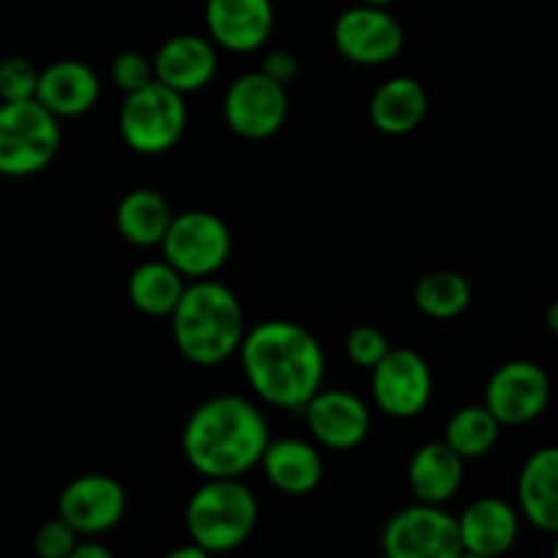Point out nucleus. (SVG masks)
<instances>
[{
  "mask_svg": "<svg viewBox=\"0 0 558 558\" xmlns=\"http://www.w3.org/2000/svg\"><path fill=\"white\" fill-rule=\"evenodd\" d=\"M238 352L251 390L270 407L303 412L325 385V349L314 332L294 322H259L254 330H245Z\"/></svg>",
  "mask_w": 558,
  "mask_h": 558,
  "instance_id": "nucleus-1",
  "label": "nucleus"
},
{
  "mask_svg": "<svg viewBox=\"0 0 558 558\" xmlns=\"http://www.w3.org/2000/svg\"><path fill=\"white\" fill-rule=\"evenodd\" d=\"M267 441L265 414L240 396L199 403L183 425V456L205 480H240L259 466Z\"/></svg>",
  "mask_w": 558,
  "mask_h": 558,
  "instance_id": "nucleus-2",
  "label": "nucleus"
},
{
  "mask_svg": "<svg viewBox=\"0 0 558 558\" xmlns=\"http://www.w3.org/2000/svg\"><path fill=\"white\" fill-rule=\"evenodd\" d=\"M169 319L178 352L202 368L227 363L238 354L245 336V316L238 294L213 278L185 283Z\"/></svg>",
  "mask_w": 558,
  "mask_h": 558,
  "instance_id": "nucleus-3",
  "label": "nucleus"
},
{
  "mask_svg": "<svg viewBox=\"0 0 558 558\" xmlns=\"http://www.w3.org/2000/svg\"><path fill=\"white\" fill-rule=\"evenodd\" d=\"M259 501L240 480H205L185 505L191 543L207 554H229L254 534Z\"/></svg>",
  "mask_w": 558,
  "mask_h": 558,
  "instance_id": "nucleus-4",
  "label": "nucleus"
},
{
  "mask_svg": "<svg viewBox=\"0 0 558 558\" xmlns=\"http://www.w3.org/2000/svg\"><path fill=\"white\" fill-rule=\"evenodd\" d=\"M63 131L60 120L31 101H0V174L33 178L58 158Z\"/></svg>",
  "mask_w": 558,
  "mask_h": 558,
  "instance_id": "nucleus-5",
  "label": "nucleus"
},
{
  "mask_svg": "<svg viewBox=\"0 0 558 558\" xmlns=\"http://www.w3.org/2000/svg\"><path fill=\"white\" fill-rule=\"evenodd\" d=\"M189 129V107L183 96L161 82L129 93L120 109V136L140 156H161L183 140Z\"/></svg>",
  "mask_w": 558,
  "mask_h": 558,
  "instance_id": "nucleus-6",
  "label": "nucleus"
},
{
  "mask_svg": "<svg viewBox=\"0 0 558 558\" xmlns=\"http://www.w3.org/2000/svg\"><path fill=\"white\" fill-rule=\"evenodd\" d=\"M161 251L163 262L189 281L213 278L232 256V229L210 210L174 213Z\"/></svg>",
  "mask_w": 558,
  "mask_h": 558,
  "instance_id": "nucleus-7",
  "label": "nucleus"
},
{
  "mask_svg": "<svg viewBox=\"0 0 558 558\" xmlns=\"http://www.w3.org/2000/svg\"><path fill=\"white\" fill-rule=\"evenodd\" d=\"M461 550L458 521L445 507L417 501L398 510L381 529L385 558H458Z\"/></svg>",
  "mask_w": 558,
  "mask_h": 558,
  "instance_id": "nucleus-8",
  "label": "nucleus"
},
{
  "mask_svg": "<svg viewBox=\"0 0 558 558\" xmlns=\"http://www.w3.org/2000/svg\"><path fill=\"white\" fill-rule=\"evenodd\" d=\"M289 118V93L265 71H248L229 85L223 120L238 136L262 142L276 136Z\"/></svg>",
  "mask_w": 558,
  "mask_h": 558,
  "instance_id": "nucleus-9",
  "label": "nucleus"
},
{
  "mask_svg": "<svg viewBox=\"0 0 558 558\" xmlns=\"http://www.w3.org/2000/svg\"><path fill=\"white\" fill-rule=\"evenodd\" d=\"M371 392L387 417L412 420L428 409L434 398V374L414 349H392L371 368Z\"/></svg>",
  "mask_w": 558,
  "mask_h": 558,
  "instance_id": "nucleus-10",
  "label": "nucleus"
},
{
  "mask_svg": "<svg viewBox=\"0 0 558 558\" xmlns=\"http://www.w3.org/2000/svg\"><path fill=\"white\" fill-rule=\"evenodd\" d=\"M407 33L387 9L352 5L332 25V44L354 65H385L401 54Z\"/></svg>",
  "mask_w": 558,
  "mask_h": 558,
  "instance_id": "nucleus-11",
  "label": "nucleus"
},
{
  "mask_svg": "<svg viewBox=\"0 0 558 558\" xmlns=\"http://www.w3.org/2000/svg\"><path fill=\"white\" fill-rule=\"evenodd\" d=\"M550 401V379L532 360H510L490 374L483 407L499 425H526L543 417Z\"/></svg>",
  "mask_w": 558,
  "mask_h": 558,
  "instance_id": "nucleus-12",
  "label": "nucleus"
},
{
  "mask_svg": "<svg viewBox=\"0 0 558 558\" xmlns=\"http://www.w3.org/2000/svg\"><path fill=\"white\" fill-rule=\"evenodd\" d=\"M129 507L125 488L109 474H82L71 480L58 496V518L76 534H104L118 526Z\"/></svg>",
  "mask_w": 558,
  "mask_h": 558,
  "instance_id": "nucleus-13",
  "label": "nucleus"
},
{
  "mask_svg": "<svg viewBox=\"0 0 558 558\" xmlns=\"http://www.w3.org/2000/svg\"><path fill=\"white\" fill-rule=\"evenodd\" d=\"M303 414L314 441L327 450H354L371 434V409L349 390H319Z\"/></svg>",
  "mask_w": 558,
  "mask_h": 558,
  "instance_id": "nucleus-14",
  "label": "nucleus"
},
{
  "mask_svg": "<svg viewBox=\"0 0 558 558\" xmlns=\"http://www.w3.org/2000/svg\"><path fill=\"white\" fill-rule=\"evenodd\" d=\"M205 25L210 41L229 52H256L276 27L272 0H205Z\"/></svg>",
  "mask_w": 558,
  "mask_h": 558,
  "instance_id": "nucleus-15",
  "label": "nucleus"
},
{
  "mask_svg": "<svg viewBox=\"0 0 558 558\" xmlns=\"http://www.w3.org/2000/svg\"><path fill=\"white\" fill-rule=\"evenodd\" d=\"M218 71V52L216 44L205 36L183 33L172 36L153 58V80L161 82L169 90L196 93L213 82Z\"/></svg>",
  "mask_w": 558,
  "mask_h": 558,
  "instance_id": "nucleus-16",
  "label": "nucleus"
},
{
  "mask_svg": "<svg viewBox=\"0 0 558 558\" xmlns=\"http://www.w3.org/2000/svg\"><path fill=\"white\" fill-rule=\"evenodd\" d=\"M458 521V537L466 554H480L490 558H501L521 534V515L515 507L496 496L472 501Z\"/></svg>",
  "mask_w": 558,
  "mask_h": 558,
  "instance_id": "nucleus-17",
  "label": "nucleus"
},
{
  "mask_svg": "<svg viewBox=\"0 0 558 558\" xmlns=\"http://www.w3.org/2000/svg\"><path fill=\"white\" fill-rule=\"evenodd\" d=\"M98 96H101V82L96 71L82 60H58L38 71L36 101L58 120L90 112Z\"/></svg>",
  "mask_w": 558,
  "mask_h": 558,
  "instance_id": "nucleus-18",
  "label": "nucleus"
},
{
  "mask_svg": "<svg viewBox=\"0 0 558 558\" xmlns=\"http://www.w3.org/2000/svg\"><path fill=\"white\" fill-rule=\"evenodd\" d=\"M267 483L287 496H308L319 488L325 477L322 452L303 439L267 441L259 458Z\"/></svg>",
  "mask_w": 558,
  "mask_h": 558,
  "instance_id": "nucleus-19",
  "label": "nucleus"
},
{
  "mask_svg": "<svg viewBox=\"0 0 558 558\" xmlns=\"http://www.w3.org/2000/svg\"><path fill=\"white\" fill-rule=\"evenodd\" d=\"M518 515L545 534L558 532V450L532 452L518 474Z\"/></svg>",
  "mask_w": 558,
  "mask_h": 558,
  "instance_id": "nucleus-20",
  "label": "nucleus"
},
{
  "mask_svg": "<svg viewBox=\"0 0 558 558\" xmlns=\"http://www.w3.org/2000/svg\"><path fill=\"white\" fill-rule=\"evenodd\" d=\"M463 469L466 461L445 439L428 441L409 461V488L420 505L445 507L461 490Z\"/></svg>",
  "mask_w": 558,
  "mask_h": 558,
  "instance_id": "nucleus-21",
  "label": "nucleus"
},
{
  "mask_svg": "<svg viewBox=\"0 0 558 558\" xmlns=\"http://www.w3.org/2000/svg\"><path fill=\"white\" fill-rule=\"evenodd\" d=\"M371 123L390 136L412 134L428 114V90L414 76H392L376 87L368 104Z\"/></svg>",
  "mask_w": 558,
  "mask_h": 558,
  "instance_id": "nucleus-22",
  "label": "nucleus"
},
{
  "mask_svg": "<svg viewBox=\"0 0 558 558\" xmlns=\"http://www.w3.org/2000/svg\"><path fill=\"white\" fill-rule=\"evenodd\" d=\"M172 216V205L161 191L134 189L120 199L114 210V227L125 243L136 248H150V245H161Z\"/></svg>",
  "mask_w": 558,
  "mask_h": 558,
  "instance_id": "nucleus-23",
  "label": "nucleus"
},
{
  "mask_svg": "<svg viewBox=\"0 0 558 558\" xmlns=\"http://www.w3.org/2000/svg\"><path fill=\"white\" fill-rule=\"evenodd\" d=\"M185 289V278L167 262H145L129 278V300L140 314L169 316Z\"/></svg>",
  "mask_w": 558,
  "mask_h": 558,
  "instance_id": "nucleus-24",
  "label": "nucleus"
},
{
  "mask_svg": "<svg viewBox=\"0 0 558 558\" xmlns=\"http://www.w3.org/2000/svg\"><path fill=\"white\" fill-rule=\"evenodd\" d=\"M501 434V425L483 403L461 407L445 428V441L463 458V461H477L485 458L496 447Z\"/></svg>",
  "mask_w": 558,
  "mask_h": 558,
  "instance_id": "nucleus-25",
  "label": "nucleus"
},
{
  "mask_svg": "<svg viewBox=\"0 0 558 558\" xmlns=\"http://www.w3.org/2000/svg\"><path fill=\"white\" fill-rule=\"evenodd\" d=\"M414 303L430 319H456L472 305V283L456 270L428 272L414 287Z\"/></svg>",
  "mask_w": 558,
  "mask_h": 558,
  "instance_id": "nucleus-26",
  "label": "nucleus"
},
{
  "mask_svg": "<svg viewBox=\"0 0 558 558\" xmlns=\"http://www.w3.org/2000/svg\"><path fill=\"white\" fill-rule=\"evenodd\" d=\"M38 69L22 54H11L0 63V101H31L36 98Z\"/></svg>",
  "mask_w": 558,
  "mask_h": 558,
  "instance_id": "nucleus-27",
  "label": "nucleus"
},
{
  "mask_svg": "<svg viewBox=\"0 0 558 558\" xmlns=\"http://www.w3.org/2000/svg\"><path fill=\"white\" fill-rule=\"evenodd\" d=\"M390 352V338L374 325L354 327L347 336V357L352 360L357 368H374L385 354Z\"/></svg>",
  "mask_w": 558,
  "mask_h": 558,
  "instance_id": "nucleus-28",
  "label": "nucleus"
},
{
  "mask_svg": "<svg viewBox=\"0 0 558 558\" xmlns=\"http://www.w3.org/2000/svg\"><path fill=\"white\" fill-rule=\"evenodd\" d=\"M109 74H112L114 87H118V90H123L125 96H129V93H134V90H140V87L150 85V82H153V60L145 58L142 52H136V49H125V52L114 54Z\"/></svg>",
  "mask_w": 558,
  "mask_h": 558,
  "instance_id": "nucleus-29",
  "label": "nucleus"
},
{
  "mask_svg": "<svg viewBox=\"0 0 558 558\" xmlns=\"http://www.w3.org/2000/svg\"><path fill=\"white\" fill-rule=\"evenodd\" d=\"M76 543H80V534L63 518H52L38 526L36 537H33V550L38 558H69Z\"/></svg>",
  "mask_w": 558,
  "mask_h": 558,
  "instance_id": "nucleus-30",
  "label": "nucleus"
},
{
  "mask_svg": "<svg viewBox=\"0 0 558 558\" xmlns=\"http://www.w3.org/2000/svg\"><path fill=\"white\" fill-rule=\"evenodd\" d=\"M265 71L270 80H276L278 85L289 87L292 82H298L300 76V60L294 58L292 52H287V49H276V52H270L265 58V63H262V69Z\"/></svg>",
  "mask_w": 558,
  "mask_h": 558,
  "instance_id": "nucleus-31",
  "label": "nucleus"
},
{
  "mask_svg": "<svg viewBox=\"0 0 558 558\" xmlns=\"http://www.w3.org/2000/svg\"><path fill=\"white\" fill-rule=\"evenodd\" d=\"M69 558H112V554L101 543H76Z\"/></svg>",
  "mask_w": 558,
  "mask_h": 558,
  "instance_id": "nucleus-32",
  "label": "nucleus"
},
{
  "mask_svg": "<svg viewBox=\"0 0 558 558\" xmlns=\"http://www.w3.org/2000/svg\"><path fill=\"white\" fill-rule=\"evenodd\" d=\"M163 558H213V554H207L205 548H199V545H180V548L169 550Z\"/></svg>",
  "mask_w": 558,
  "mask_h": 558,
  "instance_id": "nucleus-33",
  "label": "nucleus"
},
{
  "mask_svg": "<svg viewBox=\"0 0 558 558\" xmlns=\"http://www.w3.org/2000/svg\"><path fill=\"white\" fill-rule=\"evenodd\" d=\"M360 3H363V5H376V9H390V5L396 3V0H360Z\"/></svg>",
  "mask_w": 558,
  "mask_h": 558,
  "instance_id": "nucleus-34",
  "label": "nucleus"
},
{
  "mask_svg": "<svg viewBox=\"0 0 558 558\" xmlns=\"http://www.w3.org/2000/svg\"><path fill=\"white\" fill-rule=\"evenodd\" d=\"M458 558H490V556H480V554H466V550H461V556Z\"/></svg>",
  "mask_w": 558,
  "mask_h": 558,
  "instance_id": "nucleus-35",
  "label": "nucleus"
}]
</instances>
